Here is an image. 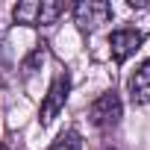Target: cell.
Masks as SVG:
<instances>
[{
	"instance_id": "cell-1",
	"label": "cell",
	"mask_w": 150,
	"mask_h": 150,
	"mask_svg": "<svg viewBox=\"0 0 150 150\" xmlns=\"http://www.w3.org/2000/svg\"><path fill=\"white\" fill-rule=\"evenodd\" d=\"M65 12L68 6L56 3V0H24V3L15 6L12 15H15V24H24V27H50Z\"/></svg>"
},
{
	"instance_id": "cell-2",
	"label": "cell",
	"mask_w": 150,
	"mask_h": 150,
	"mask_svg": "<svg viewBox=\"0 0 150 150\" xmlns=\"http://www.w3.org/2000/svg\"><path fill=\"white\" fill-rule=\"evenodd\" d=\"M121 118H124V106H121L118 91H106V94H100V97L88 106V121H91L100 132L115 129V127L121 124Z\"/></svg>"
},
{
	"instance_id": "cell-6",
	"label": "cell",
	"mask_w": 150,
	"mask_h": 150,
	"mask_svg": "<svg viewBox=\"0 0 150 150\" xmlns=\"http://www.w3.org/2000/svg\"><path fill=\"white\" fill-rule=\"evenodd\" d=\"M129 100L135 106L150 103V59H144L138 65V71L129 77Z\"/></svg>"
},
{
	"instance_id": "cell-4",
	"label": "cell",
	"mask_w": 150,
	"mask_h": 150,
	"mask_svg": "<svg viewBox=\"0 0 150 150\" xmlns=\"http://www.w3.org/2000/svg\"><path fill=\"white\" fill-rule=\"evenodd\" d=\"M68 94H71V77H68V71H59L50 83V88H47V94H44V100H41V109H38V124L41 127L53 124V118L65 109Z\"/></svg>"
},
{
	"instance_id": "cell-7",
	"label": "cell",
	"mask_w": 150,
	"mask_h": 150,
	"mask_svg": "<svg viewBox=\"0 0 150 150\" xmlns=\"http://www.w3.org/2000/svg\"><path fill=\"white\" fill-rule=\"evenodd\" d=\"M50 150H83V138H80L77 129H68L50 144Z\"/></svg>"
},
{
	"instance_id": "cell-8",
	"label": "cell",
	"mask_w": 150,
	"mask_h": 150,
	"mask_svg": "<svg viewBox=\"0 0 150 150\" xmlns=\"http://www.w3.org/2000/svg\"><path fill=\"white\" fill-rule=\"evenodd\" d=\"M106 150H115V147H106Z\"/></svg>"
},
{
	"instance_id": "cell-5",
	"label": "cell",
	"mask_w": 150,
	"mask_h": 150,
	"mask_svg": "<svg viewBox=\"0 0 150 150\" xmlns=\"http://www.w3.org/2000/svg\"><path fill=\"white\" fill-rule=\"evenodd\" d=\"M141 41H144V35H141L138 30H129V27L115 30V33L109 35V53H112V59L121 65V62H127V59L141 47Z\"/></svg>"
},
{
	"instance_id": "cell-9",
	"label": "cell",
	"mask_w": 150,
	"mask_h": 150,
	"mask_svg": "<svg viewBox=\"0 0 150 150\" xmlns=\"http://www.w3.org/2000/svg\"><path fill=\"white\" fill-rule=\"evenodd\" d=\"M0 150H6V147H0Z\"/></svg>"
},
{
	"instance_id": "cell-3",
	"label": "cell",
	"mask_w": 150,
	"mask_h": 150,
	"mask_svg": "<svg viewBox=\"0 0 150 150\" xmlns=\"http://www.w3.org/2000/svg\"><path fill=\"white\" fill-rule=\"evenodd\" d=\"M71 12H74V24L80 27V33H97L115 15L112 3H106V0H83V3H77Z\"/></svg>"
}]
</instances>
